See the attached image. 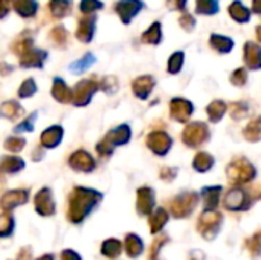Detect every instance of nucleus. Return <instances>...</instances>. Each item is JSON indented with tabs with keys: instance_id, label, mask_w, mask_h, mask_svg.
Listing matches in <instances>:
<instances>
[{
	"instance_id": "e433bc0d",
	"label": "nucleus",
	"mask_w": 261,
	"mask_h": 260,
	"mask_svg": "<svg viewBox=\"0 0 261 260\" xmlns=\"http://www.w3.org/2000/svg\"><path fill=\"white\" fill-rule=\"evenodd\" d=\"M20 110H21V109H20L18 104L14 103V101H9V103H6V104L2 106V115H5V116H8V118L17 116V115L20 113Z\"/></svg>"
},
{
	"instance_id": "c85d7f7f",
	"label": "nucleus",
	"mask_w": 261,
	"mask_h": 260,
	"mask_svg": "<svg viewBox=\"0 0 261 260\" xmlns=\"http://www.w3.org/2000/svg\"><path fill=\"white\" fill-rule=\"evenodd\" d=\"M229 12L232 15V18H236L237 21H248L251 14H249V9H246L240 2H234L229 8Z\"/></svg>"
},
{
	"instance_id": "79ce46f5",
	"label": "nucleus",
	"mask_w": 261,
	"mask_h": 260,
	"mask_svg": "<svg viewBox=\"0 0 261 260\" xmlns=\"http://www.w3.org/2000/svg\"><path fill=\"white\" fill-rule=\"evenodd\" d=\"M35 92V83H34V80H26L24 83H23V86H21V89H20V92H18V95L20 97H29V95H32Z\"/></svg>"
},
{
	"instance_id": "f704fd0d",
	"label": "nucleus",
	"mask_w": 261,
	"mask_h": 260,
	"mask_svg": "<svg viewBox=\"0 0 261 260\" xmlns=\"http://www.w3.org/2000/svg\"><path fill=\"white\" fill-rule=\"evenodd\" d=\"M93 61H95V57H93L92 54H86L80 61H75V63L70 66V70L75 72V74H76V72H83V70H86Z\"/></svg>"
},
{
	"instance_id": "7ed1b4c3",
	"label": "nucleus",
	"mask_w": 261,
	"mask_h": 260,
	"mask_svg": "<svg viewBox=\"0 0 261 260\" xmlns=\"http://www.w3.org/2000/svg\"><path fill=\"white\" fill-rule=\"evenodd\" d=\"M257 196H252L251 192H248L243 187H234L231 188L225 198H223V207L229 211H246L249 210L254 202L257 201Z\"/></svg>"
},
{
	"instance_id": "49530a36",
	"label": "nucleus",
	"mask_w": 261,
	"mask_h": 260,
	"mask_svg": "<svg viewBox=\"0 0 261 260\" xmlns=\"http://www.w3.org/2000/svg\"><path fill=\"white\" fill-rule=\"evenodd\" d=\"M35 116H37V113H32V116L31 118H28L24 123H23V126H17L15 127V132H23V130H32L34 129V126H32V123H34V120H35Z\"/></svg>"
},
{
	"instance_id": "aec40b11",
	"label": "nucleus",
	"mask_w": 261,
	"mask_h": 260,
	"mask_svg": "<svg viewBox=\"0 0 261 260\" xmlns=\"http://www.w3.org/2000/svg\"><path fill=\"white\" fill-rule=\"evenodd\" d=\"M23 52H24V55L21 57V66H24V67H41L43 66L46 52H41L38 49H26Z\"/></svg>"
},
{
	"instance_id": "f257e3e1",
	"label": "nucleus",
	"mask_w": 261,
	"mask_h": 260,
	"mask_svg": "<svg viewBox=\"0 0 261 260\" xmlns=\"http://www.w3.org/2000/svg\"><path fill=\"white\" fill-rule=\"evenodd\" d=\"M102 193L86 188L75 187L69 195V207H67V219L73 225H81L99 205L102 201Z\"/></svg>"
},
{
	"instance_id": "a18cd8bd",
	"label": "nucleus",
	"mask_w": 261,
	"mask_h": 260,
	"mask_svg": "<svg viewBox=\"0 0 261 260\" xmlns=\"http://www.w3.org/2000/svg\"><path fill=\"white\" fill-rule=\"evenodd\" d=\"M245 81H246V72L243 69L236 70L234 72V77H232V83L237 84V86H240V84H245Z\"/></svg>"
},
{
	"instance_id": "2eb2a0df",
	"label": "nucleus",
	"mask_w": 261,
	"mask_h": 260,
	"mask_svg": "<svg viewBox=\"0 0 261 260\" xmlns=\"http://www.w3.org/2000/svg\"><path fill=\"white\" fill-rule=\"evenodd\" d=\"M95 90H96V84L93 81L84 80L80 84H76V89H75L72 98L75 100V104L84 106L86 103H89V100L92 98V95L95 93Z\"/></svg>"
},
{
	"instance_id": "6ab92c4d",
	"label": "nucleus",
	"mask_w": 261,
	"mask_h": 260,
	"mask_svg": "<svg viewBox=\"0 0 261 260\" xmlns=\"http://www.w3.org/2000/svg\"><path fill=\"white\" fill-rule=\"evenodd\" d=\"M171 110H173V118H176L177 121H187L193 112V104L182 98H174L171 101Z\"/></svg>"
},
{
	"instance_id": "a211bd4d",
	"label": "nucleus",
	"mask_w": 261,
	"mask_h": 260,
	"mask_svg": "<svg viewBox=\"0 0 261 260\" xmlns=\"http://www.w3.org/2000/svg\"><path fill=\"white\" fill-rule=\"evenodd\" d=\"M148 147L159 156L165 155L171 147V139L165 133H153L148 138Z\"/></svg>"
},
{
	"instance_id": "412c9836",
	"label": "nucleus",
	"mask_w": 261,
	"mask_h": 260,
	"mask_svg": "<svg viewBox=\"0 0 261 260\" xmlns=\"http://www.w3.org/2000/svg\"><path fill=\"white\" fill-rule=\"evenodd\" d=\"M15 231V218L11 211H3L0 215V239H9Z\"/></svg>"
},
{
	"instance_id": "72a5a7b5",
	"label": "nucleus",
	"mask_w": 261,
	"mask_h": 260,
	"mask_svg": "<svg viewBox=\"0 0 261 260\" xmlns=\"http://www.w3.org/2000/svg\"><path fill=\"white\" fill-rule=\"evenodd\" d=\"M142 40L147 41V43H159L161 41V25L159 23H154L147 32H144L142 35Z\"/></svg>"
},
{
	"instance_id": "ea45409f",
	"label": "nucleus",
	"mask_w": 261,
	"mask_h": 260,
	"mask_svg": "<svg viewBox=\"0 0 261 260\" xmlns=\"http://www.w3.org/2000/svg\"><path fill=\"white\" fill-rule=\"evenodd\" d=\"M6 149L8 150H12V152H20L21 149H23V146H24V139H21V138H9L8 141H6Z\"/></svg>"
},
{
	"instance_id": "4c0bfd02",
	"label": "nucleus",
	"mask_w": 261,
	"mask_h": 260,
	"mask_svg": "<svg viewBox=\"0 0 261 260\" xmlns=\"http://www.w3.org/2000/svg\"><path fill=\"white\" fill-rule=\"evenodd\" d=\"M182 60H184V54H182V52H177V54H174V55L170 58V66H168V70H170L171 74H176V72H179V70H180V67H182Z\"/></svg>"
},
{
	"instance_id": "4468645a",
	"label": "nucleus",
	"mask_w": 261,
	"mask_h": 260,
	"mask_svg": "<svg viewBox=\"0 0 261 260\" xmlns=\"http://www.w3.org/2000/svg\"><path fill=\"white\" fill-rule=\"evenodd\" d=\"M168 221H170V213L165 210V208H162V207H159V208H156V210H153L150 215H148V225H150V233L151 234H159L162 230H164V227L168 224Z\"/></svg>"
},
{
	"instance_id": "5701e85b",
	"label": "nucleus",
	"mask_w": 261,
	"mask_h": 260,
	"mask_svg": "<svg viewBox=\"0 0 261 260\" xmlns=\"http://www.w3.org/2000/svg\"><path fill=\"white\" fill-rule=\"evenodd\" d=\"M95 17H87V18H83L80 21V26H78V31H76V37L81 40V41H90L92 40V35H93V29H95Z\"/></svg>"
},
{
	"instance_id": "473e14b6",
	"label": "nucleus",
	"mask_w": 261,
	"mask_h": 260,
	"mask_svg": "<svg viewBox=\"0 0 261 260\" xmlns=\"http://www.w3.org/2000/svg\"><path fill=\"white\" fill-rule=\"evenodd\" d=\"M211 46L216 48L219 52H229V49L234 46L232 40L228 37H220V35H213L211 37Z\"/></svg>"
},
{
	"instance_id": "ddd939ff",
	"label": "nucleus",
	"mask_w": 261,
	"mask_h": 260,
	"mask_svg": "<svg viewBox=\"0 0 261 260\" xmlns=\"http://www.w3.org/2000/svg\"><path fill=\"white\" fill-rule=\"evenodd\" d=\"M222 192H223V187H220V185L202 188L199 198L203 202V210H214V208H217L219 202H220Z\"/></svg>"
},
{
	"instance_id": "f3484780",
	"label": "nucleus",
	"mask_w": 261,
	"mask_h": 260,
	"mask_svg": "<svg viewBox=\"0 0 261 260\" xmlns=\"http://www.w3.org/2000/svg\"><path fill=\"white\" fill-rule=\"evenodd\" d=\"M99 251H101V256H104L107 259H119L122 256V251H124L122 242L119 239H116V238H109V239H106L101 244V250Z\"/></svg>"
},
{
	"instance_id": "0eeeda50",
	"label": "nucleus",
	"mask_w": 261,
	"mask_h": 260,
	"mask_svg": "<svg viewBox=\"0 0 261 260\" xmlns=\"http://www.w3.org/2000/svg\"><path fill=\"white\" fill-rule=\"evenodd\" d=\"M34 207H35V211H37L40 216H43V218H50V216L55 215V211H57L55 199H54L52 190H50L49 187L41 188V190L35 195Z\"/></svg>"
},
{
	"instance_id": "7c9ffc66",
	"label": "nucleus",
	"mask_w": 261,
	"mask_h": 260,
	"mask_svg": "<svg viewBox=\"0 0 261 260\" xmlns=\"http://www.w3.org/2000/svg\"><path fill=\"white\" fill-rule=\"evenodd\" d=\"M70 6H72V0H52L50 2V9L57 17L67 15V12L70 11Z\"/></svg>"
},
{
	"instance_id": "f8f14e48",
	"label": "nucleus",
	"mask_w": 261,
	"mask_h": 260,
	"mask_svg": "<svg viewBox=\"0 0 261 260\" xmlns=\"http://www.w3.org/2000/svg\"><path fill=\"white\" fill-rule=\"evenodd\" d=\"M69 164H70V167L75 172H81V173H90V172L95 170V161H93V158L87 152H84V150L75 152L70 156Z\"/></svg>"
},
{
	"instance_id": "c9c22d12",
	"label": "nucleus",
	"mask_w": 261,
	"mask_h": 260,
	"mask_svg": "<svg viewBox=\"0 0 261 260\" xmlns=\"http://www.w3.org/2000/svg\"><path fill=\"white\" fill-rule=\"evenodd\" d=\"M225 110H226V106H225L222 101H214V103L210 104V107H208L210 118H211L213 121H219V120L223 116Z\"/></svg>"
},
{
	"instance_id": "2f4dec72",
	"label": "nucleus",
	"mask_w": 261,
	"mask_h": 260,
	"mask_svg": "<svg viewBox=\"0 0 261 260\" xmlns=\"http://www.w3.org/2000/svg\"><path fill=\"white\" fill-rule=\"evenodd\" d=\"M219 11L217 0H197V12L203 15H211Z\"/></svg>"
},
{
	"instance_id": "cd10ccee",
	"label": "nucleus",
	"mask_w": 261,
	"mask_h": 260,
	"mask_svg": "<svg viewBox=\"0 0 261 260\" xmlns=\"http://www.w3.org/2000/svg\"><path fill=\"white\" fill-rule=\"evenodd\" d=\"M24 162L20 158H5L0 164V170L5 173H17L23 170Z\"/></svg>"
},
{
	"instance_id": "423d86ee",
	"label": "nucleus",
	"mask_w": 261,
	"mask_h": 260,
	"mask_svg": "<svg viewBox=\"0 0 261 260\" xmlns=\"http://www.w3.org/2000/svg\"><path fill=\"white\" fill-rule=\"evenodd\" d=\"M128 139H130V129H128V126H121V127L112 130L107 135L106 141L98 146V152H99L101 156L102 155H110L115 146L125 144V143H128Z\"/></svg>"
},
{
	"instance_id": "6e6552de",
	"label": "nucleus",
	"mask_w": 261,
	"mask_h": 260,
	"mask_svg": "<svg viewBox=\"0 0 261 260\" xmlns=\"http://www.w3.org/2000/svg\"><path fill=\"white\" fill-rule=\"evenodd\" d=\"M29 201L28 190H9L0 198V208L2 211H12L17 207L24 205Z\"/></svg>"
},
{
	"instance_id": "9d476101",
	"label": "nucleus",
	"mask_w": 261,
	"mask_h": 260,
	"mask_svg": "<svg viewBox=\"0 0 261 260\" xmlns=\"http://www.w3.org/2000/svg\"><path fill=\"white\" fill-rule=\"evenodd\" d=\"M206 138H208V129L202 123H194V124L188 126L185 133H184L185 144L191 146V147H197V146L203 144V141Z\"/></svg>"
},
{
	"instance_id": "bb28decb",
	"label": "nucleus",
	"mask_w": 261,
	"mask_h": 260,
	"mask_svg": "<svg viewBox=\"0 0 261 260\" xmlns=\"http://www.w3.org/2000/svg\"><path fill=\"white\" fill-rule=\"evenodd\" d=\"M194 170L200 172V173H205L208 172L213 166H214V158L210 156L208 153H199L194 159Z\"/></svg>"
},
{
	"instance_id": "20e7f679",
	"label": "nucleus",
	"mask_w": 261,
	"mask_h": 260,
	"mask_svg": "<svg viewBox=\"0 0 261 260\" xmlns=\"http://www.w3.org/2000/svg\"><path fill=\"white\" fill-rule=\"evenodd\" d=\"M200 198L197 193H182L177 198L173 199L170 208H171V215L176 219H185L190 218V215L194 211V208L197 207Z\"/></svg>"
},
{
	"instance_id": "09e8293b",
	"label": "nucleus",
	"mask_w": 261,
	"mask_h": 260,
	"mask_svg": "<svg viewBox=\"0 0 261 260\" xmlns=\"http://www.w3.org/2000/svg\"><path fill=\"white\" fill-rule=\"evenodd\" d=\"M9 11V0H0V17L6 15Z\"/></svg>"
},
{
	"instance_id": "de8ad7c7",
	"label": "nucleus",
	"mask_w": 261,
	"mask_h": 260,
	"mask_svg": "<svg viewBox=\"0 0 261 260\" xmlns=\"http://www.w3.org/2000/svg\"><path fill=\"white\" fill-rule=\"evenodd\" d=\"M206 256L202 250H193L190 254H188V260H205Z\"/></svg>"
},
{
	"instance_id": "dca6fc26",
	"label": "nucleus",
	"mask_w": 261,
	"mask_h": 260,
	"mask_svg": "<svg viewBox=\"0 0 261 260\" xmlns=\"http://www.w3.org/2000/svg\"><path fill=\"white\" fill-rule=\"evenodd\" d=\"M141 8H142L141 0H121L116 3V11L121 15L124 23H128L138 14Z\"/></svg>"
},
{
	"instance_id": "37998d69",
	"label": "nucleus",
	"mask_w": 261,
	"mask_h": 260,
	"mask_svg": "<svg viewBox=\"0 0 261 260\" xmlns=\"http://www.w3.org/2000/svg\"><path fill=\"white\" fill-rule=\"evenodd\" d=\"M60 259L61 260H83V257L75 251V250H70V248H66L61 251L60 254Z\"/></svg>"
},
{
	"instance_id": "b1692460",
	"label": "nucleus",
	"mask_w": 261,
	"mask_h": 260,
	"mask_svg": "<svg viewBox=\"0 0 261 260\" xmlns=\"http://www.w3.org/2000/svg\"><path fill=\"white\" fill-rule=\"evenodd\" d=\"M153 84H154V80L151 77H141L133 83V90L138 97L147 98L148 93L153 90Z\"/></svg>"
},
{
	"instance_id": "9b49d317",
	"label": "nucleus",
	"mask_w": 261,
	"mask_h": 260,
	"mask_svg": "<svg viewBox=\"0 0 261 260\" xmlns=\"http://www.w3.org/2000/svg\"><path fill=\"white\" fill-rule=\"evenodd\" d=\"M122 248L127 254L128 259H138L144 254L145 251V244L142 241V238H139L135 233H128L125 234V239L122 242Z\"/></svg>"
},
{
	"instance_id": "8fccbe9b",
	"label": "nucleus",
	"mask_w": 261,
	"mask_h": 260,
	"mask_svg": "<svg viewBox=\"0 0 261 260\" xmlns=\"http://www.w3.org/2000/svg\"><path fill=\"white\" fill-rule=\"evenodd\" d=\"M35 260H55V256L54 254H43V256L37 257Z\"/></svg>"
},
{
	"instance_id": "4be33fe9",
	"label": "nucleus",
	"mask_w": 261,
	"mask_h": 260,
	"mask_svg": "<svg viewBox=\"0 0 261 260\" xmlns=\"http://www.w3.org/2000/svg\"><path fill=\"white\" fill-rule=\"evenodd\" d=\"M61 135H63L61 127H58V126H55V127H49V129L43 133V136H41V144H43L44 147H47V149L55 147V146H58V144H60V141H61Z\"/></svg>"
},
{
	"instance_id": "a878e982",
	"label": "nucleus",
	"mask_w": 261,
	"mask_h": 260,
	"mask_svg": "<svg viewBox=\"0 0 261 260\" xmlns=\"http://www.w3.org/2000/svg\"><path fill=\"white\" fill-rule=\"evenodd\" d=\"M246 61L252 69L260 67V48L254 43L246 44Z\"/></svg>"
},
{
	"instance_id": "c03bdc74",
	"label": "nucleus",
	"mask_w": 261,
	"mask_h": 260,
	"mask_svg": "<svg viewBox=\"0 0 261 260\" xmlns=\"http://www.w3.org/2000/svg\"><path fill=\"white\" fill-rule=\"evenodd\" d=\"M258 233L252 238V239H248L249 242H248V245H249V248H251V251L255 254V256H258L260 254V241H258Z\"/></svg>"
},
{
	"instance_id": "39448f33",
	"label": "nucleus",
	"mask_w": 261,
	"mask_h": 260,
	"mask_svg": "<svg viewBox=\"0 0 261 260\" xmlns=\"http://www.w3.org/2000/svg\"><path fill=\"white\" fill-rule=\"evenodd\" d=\"M228 175H229V179H231L234 184L240 185V184L251 182V181L255 178L257 172H255V169H254L252 164H249V162H246L245 159H242V161H236V162H232V164L229 166Z\"/></svg>"
},
{
	"instance_id": "f03ea898",
	"label": "nucleus",
	"mask_w": 261,
	"mask_h": 260,
	"mask_svg": "<svg viewBox=\"0 0 261 260\" xmlns=\"http://www.w3.org/2000/svg\"><path fill=\"white\" fill-rule=\"evenodd\" d=\"M223 222H225L223 215L219 213L216 208L214 210H203V213L200 215V218L197 221V231L200 233V236L205 241L211 242L222 231Z\"/></svg>"
},
{
	"instance_id": "c756f323",
	"label": "nucleus",
	"mask_w": 261,
	"mask_h": 260,
	"mask_svg": "<svg viewBox=\"0 0 261 260\" xmlns=\"http://www.w3.org/2000/svg\"><path fill=\"white\" fill-rule=\"evenodd\" d=\"M15 9L23 17L34 15V12L37 9V3H35V0H15Z\"/></svg>"
},
{
	"instance_id": "3c124183",
	"label": "nucleus",
	"mask_w": 261,
	"mask_h": 260,
	"mask_svg": "<svg viewBox=\"0 0 261 260\" xmlns=\"http://www.w3.org/2000/svg\"><path fill=\"white\" fill-rule=\"evenodd\" d=\"M150 260H159V257H150Z\"/></svg>"
},
{
	"instance_id": "393cba45",
	"label": "nucleus",
	"mask_w": 261,
	"mask_h": 260,
	"mask_svg": "<svg viewBox=\"0 0 261 260\" xmlns=\"http://www.w3.org/2000/svg\"><path fill=\"white\" fill-rule=\"evenodd\" d=\"M52 95L58 101H61V103H66V101H70L72 100V92L67 89V86L60 78L55 80V84H54V89H52Z\"/></svg>"
},
{
	"instance_id": "58836bf2",
	"label": "nucleus",
	"mask_w": 261,
	"mask_h": 260,
	"mask_svg": "<svg viewBox=\"0 0 261 260\" xmlns=\"http://www.w3.org/2000/svg\"><path fill=\"white\" fill-rule=\"evenodd\" d=\"M101 8H102V3L98 0H83L81 2V11L87 12V14H92L95 9H101Z\"/></svg>"
},
{
	"instance_id": "1a4fd4ad",
	"label": "nucleus",
	"mask_w": 261,
	"mask_h": 260,
	"mask_svg": "<svg viewBox=\"0 0 261 260\" xmlns=\"http://www.w3.org/2000/svg\"><path fill=\"white\" fill-rule=\"evenodd\" d=\"M154 190L150 187H142L138 190V201H136V211L139 216H148L154 210Z\"/></svg>"
},
{
	"instance_id": "a19ab883",
	"label": "nucleus",
	"mask_w": 261,
	"mask_h": 260,
	"mask_svg": "<svg viewBox=\"0 0 261 260\" xmlns=\"http://www.w3.org/2000/svg\"><path fill=\"white\" fill-rule=\"evenodd\" d=\"M165 244H168V238H164V234H161L159 238H156L150 257H159V251H161V248H162Z\"/></svg>"
}]
</instances>
